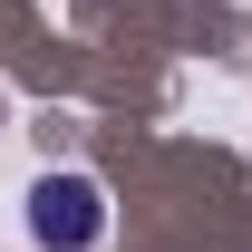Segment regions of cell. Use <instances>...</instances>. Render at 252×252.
Listing matches in <instances>:
<instances>
[{"label": "cell", "instance_id": "cell-1", "mask_svg": "<svg viewBox=\"0 0 252 252\" xmlns=\"http://www.w3.org/2000/svg\"><path fill=\"white\" fill-rule=\"evenodd\" d=\"M30 233L49 252H88V243H107V185H97V175H78V165H68V175H39L30 185Z\"/></svg>", "mask_w": 252, "mask_h": 252}]
</instances>
